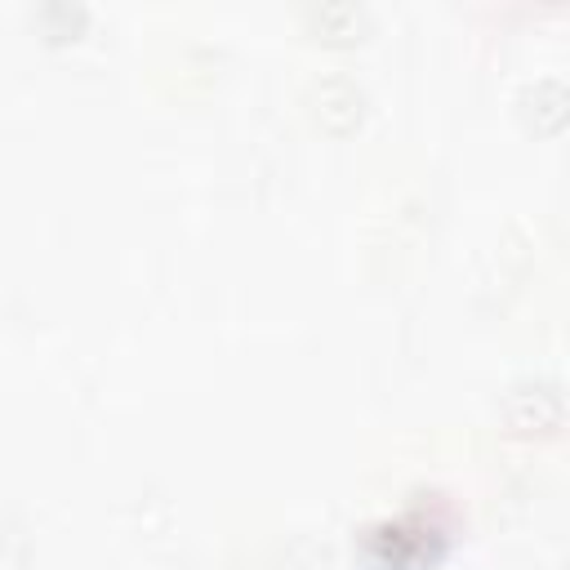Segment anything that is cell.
I'll return each mask as SVG.
<instances>
[{
	"instance_id": "6da1fadb",
	"label": "cell",
	"mask_w": 570,
	"mask_h": 570,
	"mask_svg": "<svg viewBox=\"0 0 570 570\" xmlns=\"http://www.w3.org/2000/svg\"><path fill=\"white\" fill-rule=\"evenodd\" d=\"M441 525L423 517H401L365 530V557L374 570H410L414 561H436L441 557Z\"/></svg>"
},
{
	"instance_id": "7a4b0ae2",
	"label": "cell",
	"mask_w": 570,
	"mask_h": 570,
	"mask_svg": "<svg viewBox=\"0 0 570 570\" xmlns=\"http://www.w3.org/2000/svg\"><path fill=\"white\" fill-rule=\"evenodd\" d=\"M561 414H566V401H561V387L552 379H525V383H517L503 396V419L521 436H548V432H557L561 428Z\"/></svg>"
},
{
	"instance_id": "3957f363",
	"label": "cell",
	"mask_w": 570,
	"mask_h": 570,
	"mask_svg": "<svg viewBox=\"0 0 570 570\" xmlns=\"http://www.w3.org/2000/svg\"><path fill=\"white\" fill-rule=\"evenodd\" d=\"M307 102H312L316 120H321L325 129H334V134H347V129L361 125V116H365V89H361L352 76H343V71L321 76V80L312 85Z\"/></svg>"
},
{
	"instance_id": "277c9868",
	"label": "cell",
	"mask_w": 570,
	"mask_h": 570,
	"mask_svg": "<svg viewBox=\"0 0 570 570\" xmlns=\"http://www.w3.org/2000/svg\"><path fill=\"white\" fill-rule=\"evenodd\" d=\"M521 102H525V116H530L543 134H557V129H561V120H566V85H561L557 76H539L534 85H525Z\"/></svg>"
},
{
	"instance_id": "5b68a950",
	"label": "cell",
	"mask_w": 570,
	"mask_h": 570,
	"mask_svg": "<svg viewBox=\"0 0 570 570\" xmlns=\"http://www.w3.org/2000/svg\"><path fill=\"white\" fill-rule=\"evenodd\" d=\"M307 22H312V27H316L325 40H352V36L365 27V9H361V4L330 0V4L307 9Z\"/></svg>"
},
{
	"instance_id": "8992f818",
	"label": "cell",
	"mask_w": 570,
	"mask_h": 570,
	"mask_svg": "<svg viewBox=\"0 0 570 570\" xmlns=\"http://www.w3.org/2000/svg\"><path fill=\"white\" fill-rule=\"evenodd\" d=\"M36 18H40V27H45L53 40H67V36H76V31H80L85 9H80V4H67V0H49Z\"/></svg>"
}]
</instances>
